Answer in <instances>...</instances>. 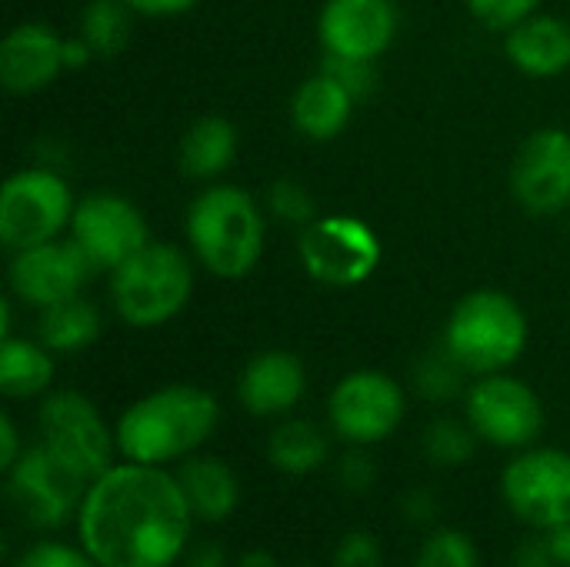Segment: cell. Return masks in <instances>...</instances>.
<instances>
[{
  "label": "cell",
  "instance_id": "cell-1",
  "mask_svg": "<svg viewBox=\"0 0 570 567\" xmlns=\"http://www.w3.org/2000/svg\"><path fill=\"white\" fill-rule=\"evenodd\" d=\"M194 511L177 471L120 461L87 485L80 545L100 567H177L190 548Z\"/></svg>",
  "mask_w": 570,
  "mask_h": 567
},
{
  "label": "cell",
  "instance_id": "cell-2",
  "mask_svg": "<svg viewBox=\"0 0 570 567\" xmlns=\"http://www.w3.org/2000/svg\"><path fill=\"white\" fill-rule=\"evenodd\" d=\"M220 424V404L207 388L167 384L137 398L114 424L117 454L137 465H180L197 454Z\"/></svg>",
  "mask_w": 570,
  "mask_h": 567
},
{
  "label": "cell",
  "instance_id": "cell-3",
  "mask_svg": "<svg viewBox=\"0 0 570 567\" xmlns=\"http://www.w3.org/2000/svg\"><path fill=\"white\" fill-rule=\"evenodd\" d=\"M190 257L220 281L247 277L267 241V214L257 197L237 184H207L184 217Z\"/></svg>",
  "mask_w": 570,
  "mask_h": 567
},
{
  "label": "cell",
  "instance_id": "cell-4",
  "mask_svg": "<svg viewBox=\"0 0 570 567\" xmlns=\"http://www.w3.org/2000/svg\"><path fill=\"white\" fill-rule=\"evenodd\" d=\"M531 341L524 307L498 287H478L464 294L444 324V351L474 378L511 371Z\"/></svg>",
  "mask_w": 570,
  "mask_h": 567
},
{
  "label": "cell",
  "instance_id": "cell-5",
  "mask_svg": "<svg viewBox=\"0 0 570 567\" xmlns=\"http://www.w3.org/2000/svg\"><path fill=\"white\" fill-rule=\"evenodd\" d=\"M194 297V261L167 241H150L110 274V301L127 328L170 324Z\"/></svg>",
  "mask_w": 570,
  "mask_h": 567
},
{
  "label": "cell",
  "instance_id": "cell-6",
  "mask_svg": "<svg viewBox=\"0 0 570 567\" xmlns=\"http://www.w3.org/2000/svg\"><path fill=\"white\" fill-rule=\"evenodd\" d=\"M77 197L53 167H20L0 187V241L10 254L67 237Z\"/></svg>",
  "mask_w": 570,
  "mask_h": 567
},
{
  "label": "cell",
  "instance_id": "cell-7",
  "mask_svg": "<svg viewBox=\"0 0 570 567\" xmlns=\"http://www.w3.org/2000/svg\"><path fill=\"white\" fill-rule=\"evenodd\" d=\"M301 267L324 287H357L381 267V234L357 214H321L301 231Z\"/></svg>",
  "mask_w": 570,
  "mask_h": 567
},
{
  "label": "cell",
  "instance_id": "cell-8",
  "mask_svg": "<svg viewBox=\"0 0 570 567\" xmlns=\"http://www.w3.org/2000/svg\"><path fill=\"white\" fill-rule=\"evenodd\" d=\"M40 444L57 454L87 485L114 468L117 434L107 428L97 404L80 391H50L37 411Z\"/></svg>",
  "mask_w": 570,
  "mask_h": 567
},
{
  "label": "cell",
  "instance_id": "cell-9",
  "mask_svg": "<svg viewBox=\"0 0 570 567\" xmlns=\"http://www.w3.org/2000/svg\"><path fill=\"white\" fill-rule=\"evenodd\" d=\"M501 498L541 535L570 525V451L544 444L514 451L501 471Z\"/></svg>",
  "mask_w": 570,
  "mask_h": 567
},
{
  "label": "cell",
  "instance_id": "cell-10",
  "mask_svg": "<svg viewBox=\"0 0 570 567\" xmlns=\"http://www.w3.org/2000/svg\"><path fill=\"white\" fill-rule=\"evenodd\" d=\"M464 418L484 444L501 451H524L544 431V404L538 391L511 371L474 378L464 391Z\"/></svg>",
  "mask_w": 570,
  "mask_h": 567
},
{
  "label": "cell",
  "instance_id": "cell-11",
  "mask_svg": "<svg viewBox=\"0 0 570 567\" xmlns=\"http://www.w3.org/2000/svg\"><path fill=\"white\" fill-rule=\"evenodd\" d=\"M3 488L10 508L33 531H57L60 525L77 518L87 495V481L57 454H50L40 441L30 444L10 471H3Z\"/></svg>",
  "mask_w": 570,
  "mask_h": 567
},
{
  "label": "cell",
  "instance_id": "cell-12",
  "mask_svg": "<svg viewBox=\"0 0 570 567\" xmlns=\"http://www.w3.org/2000/svg\"><path fill=\"white\" fill-rule=\"evenodd\" d=\"M404 414H407L404 388L387 371H374V368L344 374L327 398L331 431L357 448L387 441L404 424Z\"/></svg>",
  "mask_w": 570,
  "mask_h": 567
},
{
  "label": "cell",
  "instance_id": "cell-13",
  "mask_svg": "<svg viewBox=\"0 0 570 567\" xmlns=\"http://www.w3.org/2000/svg\"><path fill=\"white\" fill-rule=\"evenodd\" d=\"M67 237L83 251L97 274H114L154 241L144 211L114 190H94L80 197Z\"/></svg>",
  "mask_w": 570,
  "mask_h": 567
},
{
  "label": "cell",
  "instance_id": "cell-14",
  "mask_svg": "<svg viewBox=\"0 0 570 567\" xmlns=\"http://www.w3.org/2000/svg\"><path fill=\"white\" fill-rule=\"evenodd\" d=\"M511 190L534 217H554L570 207V130L541 127L528 134L511 167Z\"/></svg>",
  "mask_w": 570,
  "mask_h": 567
},
{
  "label": "cell",
  "instance_id": "cell-15",
  "mask_svg": "<svg viewBox=\"0 0 570 567\" xmlns=\"http://www.w3.org/2000/svg\"><path fill=\"white\" fill-rule=\"evenodd\" d=\"M94 264L70 237H57L27 251H17L10 261V291L27 307H50L73 294H83L87 281L94 277Z\"/></svg>",
  "mask_w": 570,
  "mask_h": 567
},
{
  "label": "cell",
  "instance_id": "cell-16",
  "mask_svg": "<svg viewBox=\"0 0 570 567\" xmlns=\"http://www.w3.org/2000/svg\"><path fill=\"white\" fill-rule=\"evenodd\" d=\"M401 30L394 0H324L317 40L331 57L377 60L391 50Z\"/></svg>",
  "mask_w": 570,
  "mask_h": 567
},
{
  "label": "cell",
  "instance_id": "cell-17",
  "mask_svg": "<svg viewBox=\"0 0 570 567\" xmlns=\"http://www.w3.org/2000/svg\"><path fill=\"white\" fill-rule=\"evenodd\" d=\"M67 33L40 20H23L0 40V84L13 97H30L47 90L67 74L63 60Z\"/></svg>",
  "mask_w": 570,
  "mask_h": 567
},
{
  "label": "cell",
  "instance_id": "cell-18",
  "mask_svg": "<svg viewBox=\"0 0 570 567\" xmlns=\"http://www.w3.org/2000/svg\"><path fill=\"white\" fill-rule=\"evenodd\" d=\"M304 361L281 348L254 354L237 378V401L254 418H287L304 401Z\"/></svg>",
  "mask_w": 570,
  "mask_h": 567
},
{
  "label": "cell",
  "instance_id": "cell-19",
  "mask_svg": "<svg viewBox=\"0 0 570 567\" xmlns=\"http://www.w3.org/2000/svg\"><path fill=\"white\" fill-rule=\"evenodd\" d=\"M504 53L524 77H561L570 70V23L538 10L504 33Z\"/></svg>",
  "mask_w": 570,
  "mask_h": 567
},
{
  "label": "cell",
  "instance_id": "cell-20",
  "mask_svg": "<svg viewBox=\"0 0 570 567\" xmlns=\"http://www.w3.org/2000/svg\"><path fill=\"white\" fill-rule=\"evenodd\" d=\"M354 107H357V100L324 67H317L311 77H304L297 84V90L291 97V120L307 140L331 144L347 130Z\"/></svg>",
  "mask_w": 570,
  "mask_h": 567
},
{
  "label": "cell",
  "instance_id": "cell-21",
  "mask_svg": "<svg viewBox=\"0 0 570 567\" xmlns=\"http://www.w3.org/2000/svg\"><path fill=\"white\" fill-rule=\"evenodd\" d=\"M177 481L187 495L194 518L204 525L227 521L240 505V481L234 468L214 454H190L187 461H180Z\"/></svg>",
  "mask_w": 570,
  "mask_h": 567
},
{
  "label": "cell",
  "instance_id": "cell-22",
  "mask_svg": "<svg viewBox=\"0 0 570 567\" xmlns=\"http://www.w3.org/2000/svg\"><path fill=\"white\" fill-rule=\"evenodd\" d=\"M240 150V134L227 117L207 114L197 117L177 147V164L190 180H204V184H217L237 160Z\"/></svg>",
  "mask_w": 570,
  "mask_h": 567
},
{
  "label": "cell",
  "instance_id": "cell-23",
  "mask_svg": "<svg viewBox=\"0 0 570 567\" xmlns=\"http://www.w3.org/2000/svg\"><path fill=\"white\" fill-rule=\"evenodd\" d=\"M57 378V354L40 338H0V391L10 401L50 394Z\"/></svg>",
  "mask_w": 570,
  "mask_h": 567
},
{
  "label": "cell",
  "instance_id": "cell-24",
  "mask_svg": "<svg viewBox=\"0 0 570 567\" xmlns=\"http://www.w3.org/2000/svg\"><path fill=\"white\" fill-rule=\"evenodd\" d=\"M331 458V438L317 421L284 418L267 438V461L287 478H307Z\"/></svg>",
  "mask_w": 570,
  "mask_h": 567
},
{
  "label": "cell",
  "instance_id": "cell-25",
  "mask_svg": "<svg viewBox=\"0 0 570 567\" xmlns=\"http://www.w3.org/2000/svg\"><path fill=\"white\" fill-rule=\"evenodd\" d=\"M100 311L83 294H73L67 301H57L43 311H37V338L53 354H80L100 338Z\"/></svg>",
  "mask_w": 570,
  "mask_h": 567
},
{
  "label": "cell",
  "instance_id": "cell-26",
  "mask_svg": "<svg viewBox=\"0 0 570 567\" xmlns=\"http://www.w3.org/2000/svg\"><path fill=\"white\" fill-rule=\"evenodd\" d=\"M130 17L134 10L124 0H90L80 13L77 33L87 40L94 57H117L130 43Z\"/></svg>",
  "mask_w": 570,
  "mask_h": 567
},
{
  "label": "cell",
  "instance_id": "cell-27",
  "mask_svg": "<svg viewBox=\"0 0 570 567\" xmlns=\"http://www.w3.org/2000/svg\"><path fill=\"white\" fill-rule=\"evenodd\" d=\"M478 431L471 428V421H458V418H438L424 428L421 448L424 458L438 468H464L474 451H478Z\"/></svg>",
  "mask_w": 570,
  "mask_h": 567
},
{
  "label": "cell",
  "instance_id": "cell-28",
  "mask_svg": "<svg viewBox=\"0 0 570 567\" xmlns=\"http://www.w3.org/2000/svg\"><path fill=\"white\" fill-rule=\"evenodd\" d=\"M464 378H468V371L444 351V344L438 351L424 354L417 361V368H414V388H417V394L428 398V401H438V404L458 398L464 391Z\"/></svg>",
  "mask_w": 570,
  "mask_h": 567
},
{
  "label": "cell",
  "instance_id": "cell-29",
  "mask_svg": "<svg viewBox=\"0 0 570 567\" xmlns=\"http://www.w3.org/2000/svg\"><path fill=\"white\" fill-rule=\"evenodd\" d=\"M414 567H481V551L471 535L458 528H438L424 538Z\"/></svg>",
  "mask_w": 570,
  "mask_h": 567
},
{
  "label": "cell",
  "instance_id": "cell-30",
  "mask_svg": "<svg viewBox=\"0 0 570 567\" xmlns=\"http://www.w3.org/2000/svg\"><path fill=\"white\" fill-rule=\"evenodd\" d=\"M267 211H271L274 221H281L287 227H301V231L311 221L321 217L311 187L301 184V180H294V177H281V180L271 184V190H267Z\"/></svg>",
  "mask_w": 570,
  "mask_h": 567
},
{
  "label": "cell",
  "instance_id": "cell-31",
  "mask_svg": "<svg viewBox=\"0 0 570 567\" xmlns=\"http://www.w3.org/2000/svg\"><path fill=\"white\" fill-rule=\"evenodd\" d=\"M13 567H100L83 545H67L57 538H40L17 555Z\"/></svg>",
  "mask_w": 570,
  "mask_h": 567
},
{
  "label": "cell",
  "instance_id": "cell-32",
  "mask_svg": "<svg viewBox=\"0 0 570 567\" xmlns=\"http://www.w3.org/2000/svg\"><path fill=\"white\" fill-rule=\"evenodd\" d=\"M321 67L361 104L377 90V60H357V57H331L324 53Z\"/></svg>",
  "mask_w": 570,
  "mask_h": 567
},
{
  "label": "cell",
  "instance_id": "cell-33",
  "mask_svg": "<svg viewBox=\"0 0 570 567\" xmlns=\"http://www.w3.org/2000/svg\"><path fill=\"white\" fill-rule=\"evenodd\" d=\"M464 3L478 23H484L488 30H501V33H508L511 27H518L541 7V0H464Z\"/></svg>",
  "mask_w": 570,
  "mask_h": 567
},
{
  "label": "cell",
  "instance_id": "cell-34",
  "mask_svg": "<svg viewBox=\"0 0 570 567\" xmlns=\"http://www.w3.org/2000/svg\"><path fill=\"white\" fill-rule=\"evenodd\" d=\"M334 567H384L381 541L367 531H347L334 548Z\"/></svg>",
  "mask_w": 570,
  "mask_h": 567
},
{
  "label": "cell",
  "instance_id": "cell-35",
  "mask_svg": "<svg viewBox=\"0 0 570 567\" xmlns=\"http://www.w3.org/2000/svg\"><path fill=\"white\" fill-rule=\"evenodd\" d=\"M337 481H341V488H344V491H351V495H364V491L377 481V465L367 458V451H364V448L351 444V451L337 461Z\"/></svg>",
  "mask_w": 570,
  "mask_h": 567
},
{
  "label": "cell",
  "instance_id": "cell-36",
  "mask_svg": "<svg viewBox=\"0 0 570 567\" xmlns=\"http://www.w3.org/2000/svg\"><path fill=\"white\" fill-rule=\"evenodd\" d=\"M511 567H561L558 565V558H554V551H551V545H548V535L544 538H531V541H524L518 551H514V561Z\"/></svg>",
  "mask_w": 570,
  "mask_h": 567
},
{
  "label": "cell",
  "instance_id": "cell-37",
  "mask_svg": "<svg viewBox=\"0 0 570 567\" xmlns=\"http://www.w3.org/2000/svg\"><path fill=\"white\" fill-rule=\"evenodd\" d=\"M23 451H27V448L20 444V434H17L13 418L3 411V414H0V471H10V468L20 461Z\"/></svg>",
  "mask_w": 570,
  "mask_h": 567
},
{
  "label": "cell",
  "instance_id": "cell-38",
  "mask_svg": "<svg viewBox=\"0 0 570 567\" xmlns=\"http://www.w3.org/2000/svg\"><path fill=\"white\" fill-rule=\"evenodd\" d=\"M404 515L414 521V525H431L438 518V498L428 491V488H414L404 501H401Z\"/></svg>",
  "mask_w": 570,
  "mask_h": 567
},
{
  "label": "cell",
  "instance_id": "cell-39",
  "mask_svg": "<svg viewBox=\"0 0 570 567\" xmlns=\"http://www.w3.org/2000/svg\"><path fill=\"white\" fill-rule=\"evenodd\" d=\"M124 3L140 17H180L194 10L200 0H124Z\"/></svg>",
  "mask_w": 570,
  "mask_h": 567
},
{
  "label": "cell",
  "instance_id": "cell-40",
  "mask_svg": "<svg viewBox=\"0 0 570 567\" xmlns=\"http://www.w3.org/2000/svg\"><path fill=\"white\" fill-rule=\"evenodd\" d=\"M180 567H230L224 545L214 541H200L194 548H187V555L180 558Z\"/></svg>",
  "mask_w": 570,
  "mask_h": 567
},
{
  "label": "cell",
  "instance_id": "cell-41",
  "mask_svg": "<svg viewBox=\"0 0 570 567\" xmlns=\"http://www.w3.org/2000/svg\"><path fill=\"white\" fill-rule=\"evenodd\" d=\"M548 545H551L558 565L570 567V525L558 528V531H548Z\"/></svg>",
  "mask_w": 570,
  "mask_h": 567
},
{
  "label": "cell",
  "instance_id": "cell-42",
  "mask_svg": "<svg viewBox=\"0 0 570 567\" xmlns=\"http://www.w3.org/2000/svg\"><path fill=\"white\" fill-rule=\"evenodd\" d=\"M237 567H281V561L264 548H250L237 558Z\"/></svg>",
  "mask_w": 570,
  "mask_h": 567
},
{
  "label": "cell",
  "instance_id": "cell-43",
  "mask_svg": "<svg viewBox=\"0 0 570 567\" xmlns=\"http://www.w3.org/2000/svg\"><path fill=\"white\" fill-rule=\"evenodd\" d=\"M301 567H314V565H301Z\"/></svg>",
  "mask_w": 570,
  "mask_h": 567
}]
</instances>
